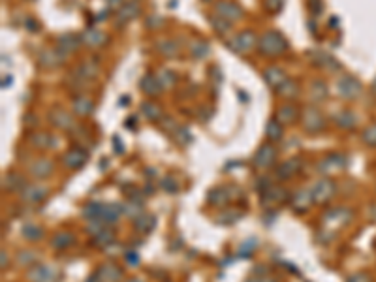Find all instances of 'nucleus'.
<instances>
[{
  "label": "nucleus",
  "instance_id": "f257e3e1",
  "mask_svg": "<svg viewBox=\"0 0 376 282\" xmlns=\"http://www.w3.org/2000/svg\"><path fill=\"white\" fill-rule=\"evenodd\" d=\"M258 49H260V55L267 58L280 57L288 51V40L278 30H267L258 40Z\"/></svg>",
  "mask_w": 376,
  "mask_h": 282
},
{
  "label": "nucleus",
  "instance_id": "f03ea898",
  "mask_svg": "<svg viewBox=\"0 0 376 282\" xmlns=\"http://www.w3.org/2000/svg\"><path fill=\"white\" fill-rule=\"evenodd\" d=\"M226 46L230 47L233 53H237V55H245V53L252 51L258 46V38H256L252 30H243V32L233 36L230 41H226Z\"/></svg>",
  "mask_w": 376,
  "mask_h": 282
},
{
  "label": "nucleus",
  "instance_id": "7ed1b4c3",
  "mask_svg": "<svg viewBox=\"0 0 376 282\" xmlns=\"http://www.w3.org/2000/svg\"><path fill=\"white\" fill-rule=\"evenodd\" d=\"M361 91H363V85L353 75H341L337 81V92L342 100H356L361 94Z\"/></svg>",
  "mask_w": 376,
  "mask_h": 282
},
{
  "label": "nucleus",
  "instance_id": "20e7f679",
  "mask_svg": "<svg viewBox=\"0 0 376 282\" xmlns=\"http://www.w3.org/2000/svg\"><path fill=\"white\" fill-rule=\"evenodd\" d=\"M214 15H218V17L226 19L228 23H235L239 19H243L245 12L243 8L239 6L237 2H233V0H218L216 4H214Z\"/></svg>",
  "mask_w": 376,
  "mask_h": 282
},
{
  "label": "nucleus",
  "instance_id": "39448f33",
  "mask_svg": "<svg viewBox=\"0 0 376 282\" xmlns=\"http://www.w3.org/2000/svg\"><path fill=\"white\" fill-rule=\"evenodd\" d=\"M301 121H303V128H305V132L307 134H320L325 126L324 117H322V113H320L314 105H307V107L303 110Z\"/></svg>",
  "mask_w": 376,
  "mask_h": 282
},
{
  "label": "nucleus",
  "instance_id": "423d86ee",
  "mask_svg": "<svg viewBox=\"0 0 376 282\" xmlns=\"http://www.w3.org/2000/svg\"><path fill=\"white\" fill-rule=\"evenodd\" d=\"M277 160V149L273 143H263L260 149L256 150L254 158H252V164H254L256 169H267L271 167Z\"/></svg>",
  "mask_w": 376,
  "mask_h": 282
},
{
  "label": "nucleus",
  "instance_id": "0eeeda50",
  "mask_svg": "<svg viewBox=\"0 0 376 282\" xmlns=\"http://www.w3.org/2000/svg\"><path fill=\"white\" fill-rule=\"evenodd\" d=\"M308 58L313 60V64H316L318 68H325L327 72H337V70H341V62H337L335 58L331 57L329 53L325 51H318V49H314Z\"/></svg>",
  "mask_w": 376,
  "mask_h": 282
},
{
  "label": "nucleus",
  "instance_id": "6e6552de",
  "mask_svg": "<svg viewBox=\"0 0 376 282\" xmlns=\"http://www.w3.org/2000/svg\"><path fill=\"white\" fill-rule=\"evenodd\" d=\"M139 13V4L138 0H130V2H126V4H122L119 10H117L115 13V23L117 27H122V25L130 23L136 15Z\"/></svg>",
  "mask_w": 376,
  "mask_h": 282
},
{
  "label": "nucleus",
  "instance_id": "1a4fd4ad",
  "mask_svg": "<svg viewBox=\"0 0 376 282\" xmlns=\"http://www.w3.org/2000/svg\"><path fill=\"white\" fill-rule=\"evenodd\" d=\"M311 194H313L316 203H324L335 194V184L331 183V181H327V179H322V181H318V183L314 184V188L311 190Z\"/></svg>",
  "mask_w": 376,
  "mask_h": 282
},
{
  "label": "nucleus",
  "instance_id": "9d476101",
  "mask_svg": "<svg viewBox=\"0 0 376 282\" xmlns=\"http://www.w3.org/2000/svg\"><path fill=\"white\" fill-rule=\"evenodd\" d=\"M66 58V53H62L60 49H46V51L40 53L38 57V62L43 68H57L58 64H62V60Z\"/></svg>",
  "mask_w": 376,
  "mask_h": 282
},
{
  "label": "nucleus",
  "instance_id": "9b49d317",
  "mask_svg": "<svg viewBox=\"0 0 376 282\" xmlns=\"http://www.w3.org/2000/svg\"><path fill=\"white\" fill-rule=\"evenodd\" d=\"M263 79H266V83L271 89L277 91L278 86H282L288 81V75H286V72L282 68H278V66H269V68L263 70Z\"/></svg>",
  "mask_w": 376,
  "mask_h": 282
},
{
  "label": "nucleus",
  "instance_id": "f8f14e48",
  "mask_svg": "<svg viewBox=\"0 0 376 282\" xmlns=\"http://www.w3.org/2000/svg\"><path fill=\"white\" fill-rule=\"evenodd\" d=\"M64 164L72 169H77V167H81L85 162H87V150L79 149V147H72L70 150H66V155H64Z\"/></svg>",
  "mask_w": 376,
  "mask_h": 282
},
{
  "label": "nucleus",
  "instance_id": "ddd939ff",
  "mask_svg": "<svg viewBox=\"0 0 376 282\" xmlns=\"http://www.w3.org/2000/svg\"><path fill=\"white\" fill-rule=\"evenodd\" d=\"M83 44V38L77 34H62L58 36L57 40V47L62 53H75Z\"/></svg>",
  "mask_w": 376,
  "mask_h": 282
},
{
  "label": "nucleus",
  "instance_id": "4468645a",
  "mask_svg": "<svg viewBox=\"0 0 376 282\" xmlns=\"http://www.w3.org/2000/svg\"><path fill=\"white\" fill-rule=\"evenodd\" d=\"M139 89H141L147 96H157L158 92L162 91V85H160L157 74L149 72V74H145L143 77H141V81H139Z\"/></svg>",
  "mask_w": 376,
  "mask_h": 282
},
{
  "label": "nucleus",
  "instance_id": "2eb2a0df",
  "mask_svg": "<svg viewBox=\"0 0 376 282\" xmlns=\"http://www.w3.org/2000/svg\"><path fill=\"white\" fill-rule=\"evenodd\" d=\"M72 111H74L75 115L87 117V115H91V113L94 111V102L89 98V96H85V94H79V96H75V98H74Z\"/></svg>",
  "mask_w": 376,
  "mask_h": 282
},
{
  "label": "nucleus",
  "instance_id": "dca6fc26",
  "mask_svg": "<svg viewBox=\"0 0 376 282\" xmlns=\"http://www.w3.org/2000/svg\"><path fill=\"white\" fill-rule=\"evenodd\" d=\"M282 134H284V126L282 122L278 121L277 117H273L267 121V126H266V138L269 143H277L282 139Z\"/></svg>",
  "mask_w": 376,
  "mask_h": 282
},
{
  "label": "nucleus",
  "instance_id": "f3484780",
  "mask_svg": "<svg viewBox=\"0 0 376 282\" xmlns=\"http://www.w3.org/2000/svg\"><path fill=\"white\" fill-rule=\"evenodd\" d=\"M139 110H141V113H143V117L147 119V121H150V122L162 121V110H160V105L154 104V102H150V100L141 102Z\"/></svg>",
  "mask_w": 376,
  "mask_h": 282
},
{
  "label": "nucleus",
  "instance_id": "a211bd4d",
  "mask_svg": "<svg viewBox=\"0 0 376 282\" xmlns=\"http://www.w3.org/2000/svg\"><path fill=\"white\" fill-rule=\"evenodd\" d=\"M51 122L57 128H60V130H74V128H75L72 115H70L68 111H62V110H55V111H53V113H51Z\"/></svg>",
  "mask_w": 376,
  "mask_h": 282
},
{
  "label": "nucleus",
  "instance_id": "6ab92c4d",
  "mask_svg": "<svg viewBox=\"0 0 376 282\" xmlns=\"http://www.w3.org/2000/svg\"><path fill=\"white\" fill-rule=\"evenodd\" d=\"M277 119L282 124H292V122L299 119V111H297V107L294 104H284L277 110Z\"/></svg>",
  "mask_w": 376,
  "mask_h": 282
},
{
  "label": "nucleus",
  "instance_id": "aec40b11",
  "mask_svg": "<svg viewBox=\"0 0 376 282\" xmlns=\"http://www.w3.org/2000/svg\"><path fill=\"white\" fill-rule=\"evenodd\" d=\"M81 38H83V44H87L89 47H102L107 41L105 34L100 32L98 29H87L81 34Z\"/></svg>",
  "mask_w": 376,
  "mask_h": 282
},
{
  "label": "nucleus",
  "instance_id": "412c9836",
  "mask_svg": "<svg viewBox=\"0 0 376 282\" xmlns=\"http://www.w3.org/2000/svg\"><path fill=\"white\" fill-rule=\"evenodd\" d=\"M344 158H342V155H329L325 160L320 162V169L322 171L320 173H331V171H337V169H341V167H344Z\"/></svg>",
  "mask_w": 376,
  "mask_h": 282
},
{
  "label": "nucleus",
  "instance_id": "4be33fe9",
  "mask_svg": "<svg viewBox=\"0 0 376 282\" xmlns=\"http://www.w3.org/2000/svg\"><path fill=\"white\" fill-rule=\"evenodd\" d=\"M53 171V164L46 158H40L38 162H34L32 166H30V175L32 177H38V179H46L49 177Z\"/></svg>",
  "mask_w": 376,
  "mask_h": 282
},
{
  "label": "nucleus",
  "instance_id": "5701e85b",
  "mask_svg": "<svg viewBox=\"0 0 376 282\" xmlns=\"http://www.w3.org/2000/svg\"><path fill=\"white\" fill-rule=\"evenodd\" d=\"M301 166V160L299 158H290V160L282 162L280 166H278L277 169V175L280 179H290V177H294V173L299 169Z\"/></svg>",
  "mask_w": 376,
  "mask_h": 282
},
{
  "label": "nucleus",
  "instance_id": "b1692460",
  "mask_svg": "<svg viewBox=\"0 0 376 282\" xmlns=\"http://www.w3.org/2000/svg\"><path fill=\"white\" fill-rule=\"evenodd\" d=\"M29 278L32 282H51L53 280V271L46 265H36L34 269L29 271Z\"/></svg>",
  "mask_w": 376,
  "mask_h": 282
},
{
  "label": "nucleus",
  "instance_id": "393cba45",
  "mask_svg": "<svg viewBox=\"0 0 376 282\" xmlns=\"http://www.w3.org/2000/svg\"><path fill=\"white\" fill-rule=\"evenodd\" d=\"M47 196V188H43V186H27L23 192V198L27 200L29 203H38L41 202L43 198Z\"/></svg>",
  "mask_w": 376,
  "mask_h": 282
},
{
  "label": "nucleus",
  "instance_id": "a878e982",
  "mask_svg": "<svg viewBox=\"0 0 376 282\" xmlns=\"http://www.w3.org/2000/svg\"><path fill=\"white\" fill-rule=\"evenodd\" d=\"M98 275L104 278V280H109V282H117V280H121V276H122V271L117 267L115 264H105L100 267L98 271Z\"/></svg>",
  "mask_w": 376,
  "mask_h": 282
},
{
  "label": "nucleus",
  "instance_id": "bb28decb",
  "mask_svg": "<svg viewBox=\"0 0 376 282\" xmlns=\"http://www.w3.org/2000/svg\"><path fill=\"white\" fill-rule=\"evenodd\" d=\"M335 122H337V126L344 128V130H350V128L356 126L358 119H356V115H353L352 111L342 110V111H339V113L335 115Z\"/></svg>",
  "mask_w": 376,
  "mask_h": 282
},
{
  "label": "nucleus",
  "instance_id": "cd10ccee",
  "mask_svg": "<svg viewBox=\"0 0 376 282\" xmlns=\"http://www.w3.org/2000/svg\"><path fill=\"white\" fill-rule=\"evenodd\" d=\"M311 98L314 102H324L327 98V85L322 79H314L311 83Z\"/></svg>",
  "mask_w": 376,
  "mask_h": 282
},
{
  "label": "nucleus",
  "instance_id": "c85d7f7f",
  "mask_svg": "<svg viewBox=\"0 0 376 282\" xmlns=\"http://www.w3.org/2000/svg\"><path fill=\"white\" fill-rule=\"evenodd\" d=\"M277 94L280 96V98H286V100L297 98V94H299V85H297L295 81L288 79L282 86H278Z\"/></svg>",
  "mask_w": 376,
  "mask_h": 282
},
{
  "label": "nucleus",
  "instance_id": "c756f323",
  "mask_svg": "<svg viewBox=\"0 0 376 282\" xmlns=\"http://www.w3.org/2000/svg\"><path fill=\"white\" fill-rule=\"evenodd\" d=\"M190 55L194 58H205L209 55V44L202 38H197L190 44Z\"/></svg>",
  "mask_w": 376,
  "mask_h": 282
},
{
  "label": "nucleus",
  "instance_id": "7c9ffc66",
  "mask_svg": "<svg viewBox=\"0 0 376 282\" xmlns=\"http://www.w3.org/2000/svg\"><path fill=\"white\" fill-rule=\"evenodd\" d=\"M75 241V237L68 231H58L57 235L53 237V247L57 248V250H62V248H68L72 243Z\"/></svg>",
  "mask_w": 376,
  "mask_h": 282
},
{
  "label": "nucleus",
  "instance_id": "2f4dec72",
  "mask_svg": "<svg viewBox=\"0 0 376 282\" xmlns=\"http://www.w3.org/2000/svg\"><path fill=\"white\" fill-rule=\"evenodd\" d=\"M158 51L162 53L164 57H169L173 58L179 55V47H177V44H175L173 40H160L158 41Z\"/></svg>",
  "mask_w": 376,
  "mask_h": 282
},
{
  "label": "nucleus",
  "instance_id": "473e14b6",
  "mask_svg": "<svg viewBox=\"0 0 376 282\" xmlns=\"http://www.w3.org/2000/svg\"><path fill=\"white\" fill-rule=\"evenodd\" d=\"M32 145H36V147H40V149H49V147H53L55 145V138H51L49 134L46 132H38L32 136Z\"/></svg>",
  "mask_w": 376,
  "mask_h": 282
},
{
  "label": "nucleus",
  "instance_id": "72a5a7b5",
  "mask_svg": "<svg viewBox=\"0 0 376 282\" xmlns=\"http://www.w3.org/2000/svg\"><path fill=\"white\" fill-rule=\"evenodd\" d=\"M209 203L211 205H224V203H228V190L226 188H214V190L209 192Z\"/></svg>",
  "mask_w": 376,
  "mask_h": 282
},
{
  "label": "nucleus",
  "instance_id": "f704fd0d",
  "mask_svg": "<svg viewBox=\"0 0 376 282\" xmlns=\"http://www.w3.org/2000/svg\"><path fill=\"white\" fill-rule=\"evenodd\" d=\"M134 224H136V230L149 231V230H152V228H154V219H152L150 214H138Z\"/></svg>",
  "mask_w": 376,
  "mask_h": 282
},
{
  "label": "nucleus",
  "instance_id": "c9c22d12",
  "mask_svg": "<svg viewBox=\"0 0 376 282\" xmlns=\"http://www.w3.org/2000/svg\"><path fill=\"white\" fill-rule=\"evenodd\" d=\"M209 21H211V27H213L218 34H226V32H230V29H232V23H228L226 19L218 17V15H211Z\"/></svg>",
  "mask_w": 376,
  "mask_h": 282
},
{
  "label": "nucleus",
  "instance_id": "e433bc0d",
  "mask_svg": "<svg viewBox=\"0 0 376 282\" xmlns=\"http://www.w3.org/2000/svg\"><path fill=\"white\" fill-rule=\"evenodd\" d=\"M158 81H160V85H162V89H168V86H171L175 83V79H177V75L171 72V70H160L157 74Z\"/></svg>",
  "mask_w": 376,
  "mask_h": 282
},
{
  "label": "nucleus",
  "instance_id": "4c0bfd02",
  "mask_svg": "<svg viewBox=\"0 0 376 282\" xmlns=\"http://www.w3.org/2000/svg\"><path fill=\"white\" fill-rule=\"evenodd\" d=\"M111 239H113V231L102 230L100 233H96V239H94V243H96V245H100V247H107Z\"/></svg>",
  "mask_w": 376,
  "mask_h": 282
},
{
  "label": "nucleus",
  "instance_id": "58836bf2",
  "mask_svg": "<svg viewBox=\"0 0 376 282\" xmlns=\"http://www.w3.org/2000/svg\"><path fill=\"white\" fill-rule=\"evenodd\" d=\"M23 237H27V239H30V241H36V239H40L41 237V230L38 228V226H25L23 228Z\"/></svg>",
  "mask_w": 376,
  "mask_h": 282
},
{
  "label": "nucleus",
  "instance_id": "ea45409f",
  "mask_svg": "<svg viewBox=\"0 0 376 282\" xmlns=\"http://www.w3.org/2000/svg\"><path fill=\"white\" fill-rule=\"evenodd\" d=\"M363 141H365V145L376 147V124H370V126L365 130V132H363Z\"/></svg>",
  "mask_w": 376,
  "mask_h": 282
},
{
  "label": "nucleus",
  "instance_id": "a19ab883",
  "mask_svg": "<svg viewBox=\"0 0 376 282\" xmlns=\"http://www.w3.org/2000/svg\"><path fill=\"white\" fill-rule=\"evenodd\" d=\"M263 6L269 13H278L284 6V0H263Z\"/></svg>",
  "mask_w": 376,
  "mask_h": 282
},
{
  "label": "nucleus",
  "instance_id": "79ce46f5",
  "mask_svg": "<svg viewBox=\"0 0 376 282\" xmlns=\"http://www.w3.org/2000/svg\"><path fill=\"white\" fill-rule=\"evenodd\" d=\"M6 181H10V184H12V186H10V190H17V188H23V184H25L23 177H19L17 173H10V175L6 177Z\"/></svg>",
  "mask_w": 376,
  "mask_h": 282
},
{
  "label": "nucleus",
  "instance_id": "37998d69",
  "mask_svg": "<svg viewBox=\"0 0 376 282\" xmlns=\"http://www.w3.org/2000/svg\"><path fill=\"white\" fill-rule=\"evenodd\" d=\"M308 4V12L313 13V15H320L322 13V10H324V0H307Z\"/></svg>",
  "mask_w": 376,
  "mask_h": 282
},
{
  "label": "nucleus",
  "instance_id": "c03bdc74",
  "mask_svg": "<svg viewBox=\"0 0 376 282\" xmlns=\"http://www.w3.org/2000/svg\"><path fill=\"white\" fill-rule=\"evenodd\" d=\"M160 25H162V17H160V15H150V17H147V21H145V27H147V29H157Z\"/></svg>",
  "mask_w": 376,
  "mask_h": 282
},
{
  "label": "nucleus",
  "instance_id": "a18cd8bd",
  "mask_svg": "<svg viewBox=\"0 0 376 282\" xmlns=\"http://www.w3.org/2000/svg\"><path fill=\"white\" fill-rule=\"evenodd\" d=\"M175 136H177V139H179L181 143H186V141L190 139V134H188L186 128H177V130H175Z\"/></svg>",
  "mask_w": 376,
  "mask_h": 282
},
{
  "label": "nucleus",
  "instance_id": "49530a36",
  "mask_svg": "<svg viewBox=\"0 0 376 282\" xmlns=\"http://www.w3.org/2000/svg\"><path fill=\"white\" fill-rule=\"evenodd\" d=\"M124 258H126V264H130L132 267H136L138 262H139V256L136 252H126L124 254Z\"/></svg>",
  "mask_w": 376,
  "mask_h": 282
},
{
  "label": "nucleus",
  "instance_id": "de8ad7c7",
  "mask_svg": "<svg viewBox=\"0 0 376 282\" xmlns=\"http://www.w3.org/2000/svg\"><path fill=\"white\" fill-rule=\"evenodd\" d=\"M122 4H124L122 0H105V6L109 8V10H119Z\"/></svg>",
  "mask_w": 376,
  "mask_h": 282
},
{
  "label": "nucleus",
  "instance_id": "09e8293b",
  "mask_svg": "<svg viewBox=\"0 0 376 282\" xmlns=\"http://www.w3.org/2000/svg\"><path fill=\"white\" fill-rule=\"evenodd\" d=\"M162 186H164V190H168V192H175V190H177V186H175V184L171 186V177H166V179H164V181H162Z\"/></svg>",
  "mask_w": 376,
  "mask_h": 282
},
{
  "label": "nucleus",
  "instance_id": "8fccbe9b",
  "mask_svg": "<svg viewBox=\"0 0 376 282\" xmlns=\"http://www.w3.org/2000/svg\"><path fill=\"white\" fill-rule=\"evenodd\" d=\"M348 282H369V278H367V276H363V275H356V276H352V278H350Z\"/></svg>",
  "mask_w": 376,
  "mask_h": 282
},
{
  "label": "nucleus",
  "instance_id": "3c124183",
  "mask_svg": "<svg viewBox=\"0 0 376 282\" xmlns=\"http://www.w3.org/2000/svg\"><path fill=\"white\" fill-rule=\"evenodd\" d=\"M100 280H102V276H100V275H93L87 282H100Z\"/></svg>",
  "mask_w": 376,
  "mask_h": 282
},
{
  "label": "nucleus",
  "instance_id": "603ef678",
  "mask_svg": "<svg viewBox=\"0 0 376 282\" xmlns=\"http://www.w3.org/2000/svg\"><path fill=\"white\" fill-rule=\"evenodd\" d=\"M12 85V77L8 75V77H4V83H2V86H10Z\"/></svg>",
  "mask_w": 376,
  "mask_h": 282
},
{
  "label": "nucleus",
  "instance_id": "864d4df0",
  "mask_svg": "<svg viewBox=\"0 0 376 282\" xmlns=\"http://www.w3.org/2000/svg\"><path fill=\"white\" fill-rule=\"evenodd\" d=\"M258 282H277L275 278H269V276H266V278H258Z\"/></svg>",
  "mask_w": 376,
  "mask_h": 282
},
{
  "label": "nucleus",
  "instance_id": "5fc2aeb1",
  "mask_svg": "<svg viewBox=\"0 0 376 282\" xmlns=\"http://www.w3.org/2000/svg\"><path fill=\"white\" fill-rule=\"evenodd\" d=\"M6 267V252H2V269Z\"/></svg>",
  "mask_w": 376,
  "mask_h": 282
},
{
  "label": "nucleus",
  "instance_id": "6e6d98bb",
  "mask_svg": "<svg viewBox=\"0 0 376 282\" xmlns=\"http://www.w3.org/2000/svg\"><path fill=\"white\" fill-rule=\"evenodd\" d=\"M372 92H374V96H376V79L372 81Z\"/></svg>",
  "mask_w": 376,
  "mask_h": 282
},
{
  "label": "nucleus",
  "instance_id": "4d7b16f0",
  "mask_svg": "<svg viewBox=\"0 0 376 282\" xmlns=\"http://www.w3.org/2000/svg\"><path fill=\"white\" fill-rule=\"evenodd\" d=\"M128 282H141V280H139V278H130Z\"/></svg>",
  "mask_w": 376,
  "mask_h": 282
},
{
  "label": "nucleus",
  "instance_id": "13d9d810",
  "mask_svg": "<svg viewBox=\"0 0 376 282\" xmlns=\"http://www.w3.org/2000/svg\"><path fill=\"white\" fill-rule=\"evenodd\" d=\"M203 2H211V0H203Z\"/></svg>",
  "mask_w": 376,
  "mask_h": 282
}]
</instances>
